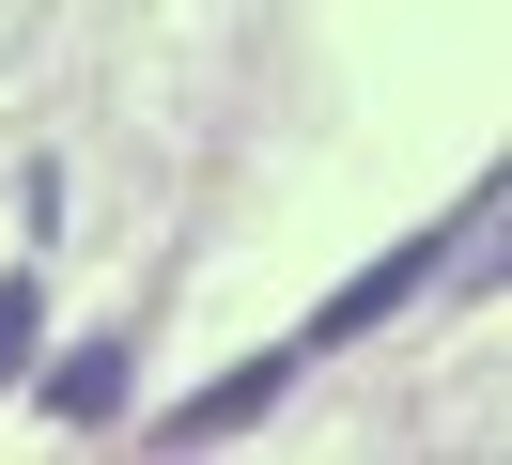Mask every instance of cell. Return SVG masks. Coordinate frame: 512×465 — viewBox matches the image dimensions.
<instances>
[{"label":"cell","mask_w":512,"mask_h":465,"mask_svg":"<svg viewBox=\"0 0 512 465\" xmlns=\"http://www.w3.org/2000/svg\"><path fill=\"white\" fill-rule=\"evenodd\" d=\"M280 372H295V341H280V357H249V372H218V388H187L156 434H171V450H218V434H249L264 403H280Z\"/></svg>","instance_id":"obj_1"},{"label":"cell","mask_w":512,"mask_h":465,"mask_svg":"<svg viewBox=\"0 0 512 465\" xmlns=\"http://www.w3.org/2000/svg\"><path fill=\"white\" fill-rule=\"evenodd\" d=\"M125 403V341H78L63 372H47V419H109Z\"/></svg>","instance_id":"obj_2"},{"label":"cell","mask_w":512,"mask_h":465,"mask_svg":"<svg viewBox=\"0 0 512 465\" xmlns=\"http://www.w3.org/2000/svg\"><path fill=\"white\" fill-rule=\"evenodd\" d=\"M32 372V279H0V388Z\"/></svg>","instance_id":"obj_3"}]
</instances>
